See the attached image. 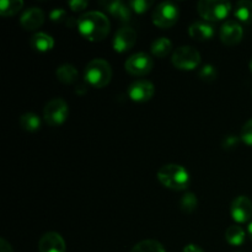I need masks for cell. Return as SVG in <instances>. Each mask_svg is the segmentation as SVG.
Wrapping results in <instances>:
<instances>
[{"label": "cell", "mask_w": 252, "mask_h": 252, "mask_svg": "<svg viewBox=\"0 0 252 252\" xmlns=\"http://www.w3.org/2000/svg\"><path fill=\"white\" fill-rule=\"evenodd\" d=\"M108 17L101 11H88L78 19V30L81 36L90 42L103 41L110 33Z\"/></svg>", "instance_id": "obj_1"}, {"label": "cell", "mask_w": 252, "mask_h": 252, "mask_svg": "<svg viewBox=\"0 0 252 252\" xmlns=\"http://www.w3.org/2000/svg\"><path fill=\"white\" fill-rule=\"evenodd\" d=\"M157 176L162 186L172 189V191H184L189 185V171L181 165H164L159 169Z\"/></svg>", "instance_id": "obj_2"}, {"label": "cell", "mask_w": 252, "mask_h": 252, "mask_svg": "<svg viewBox=\"0 0 252 252\" xmlns=\"http://www.w3.org/2000/svg\"><path fill=\"white\" fill-rule=\"evenodd\" d=\"M85 81L93 88L102 89L110 84L112 79V68L107 61L102 58H96L89 62L84 71Z\"/></svg>", "instance_id": "obj_3"}, {"label": "cell", "mask_w": 252, "mask_h": 252, "mask_svg": "<svg viewBox=\"0 0 252 252\" xmlns=\"http://www.w3.org/2000/svg\"><path fill=\"white\" fill-rule=\"evenodd\" d=\"M197 10L202 19L208 21H220L229 15L231 2L219 0H201L197 4Z\"/></svg>", "instance_id": "obj_4"}, {"label": "cell", "mask_w": 252, "mask_h": 252, "mask_svg": "<svg viewBox=\"0 0 252 252\" xmlns=\"http://www.w3.org/2000/svg\"><path fill=\"white\" fill-rule=\"evenodd\" d=\"M180 16V10L175 2L162 1L155 7L152 19L155 26L160 29H170L177 22Z\"/></svg>", "instance_id": "obj_5"}, {"label": "cell", "mask_w": 252, "mask_h": 252, "mask_svg": "<svg viewBox=\"0 0 252 252\" xmlns=\"http://www.w3.org/2000/svg\"><path fill=\"white\" fill-rule=\"evenodd\" d=\"M171 62L180 70H193L201 64V54L194 47L181 46L175 49Z\"/></svg>", "instance_id": "obj_6"}, {"label": "cell", "mask_w": 252, "mask_h": 252, "mask_svg": "<svg viewBox=\"0 0 252 252\" xmlns=\"http://www.w3.org/2000/svg\"><path fill=\"white\" fill-rule=\"evenodd\" d=\"M69 116V106L65 100L57 97L47 102L43 110V118L49 126H61Z\"/></svg>", "instance_id": "obj_7"}, {"label": "cell", "mask_w": 252, "mask_h": 252, "mask_svg": "<svg viewBox=\"0 0 252 252\" xmlns=\"http://www.w3.org/2000/svg\"><path fill=\"white\" fill-rule=\"evenodd\" d=\"M153 68H154V61L149 54L144 52L132 54L125 63L126 70L134 76L148 75Z\"/></svg>", "instance_id": "obj_8"}, {"label": "cell", "mask_w": 252, "mask_h": 252, "mask_svg": "<svg viewBox=\"0 0 252 252\" xmlns=\"http://www.w3.org/2000/svg\"><path fill=\"white\" fill-rule=\"evenodd\" d=\"M137 38L138 34L133 27L128 26V25L122 26L115 34V38L112 42L113 49L118 53H125V52L129 51L134 47Z\"/></svg>", "instance_id": "obj_9"}, {"label": "cell", "mask_w": 252, "mask_h": 252, "mask_svg": "<svg viewBox=\"0 0 252 252\" xmlns=\"http://www.w3.org/2000/svg\"><path fill=\"white\" fill-rule=\"evenodd\" d=\"M128 96L134 102H147L155 94V86L149 80H135L128 86Z\"/></svg>", "instance_id": "obj_10"}, {"label": "cell", "mask_w": 252, "mask_h": 252, "mask_svg": "<svg viewBox=\"0 0 252 252\" xmlns=\"http://www.w3.org/2000/svg\"><path fill=\"white\" fill-rule=\"evenodd\" d=\"M230 214L236 223H248L252 218V202L249 197L239 196L231 202Z\"/></svg>", "instance_id": "obj_11"}, {"label": "cell", "mask_w": 252, "mask_h": 252, "mask_svg": "<svg viewBox=\"0 0 252 252\" xmlns=\"http://www.w3.org/2000/svg\"><path fill=\"white\" fill-rule=\"evenodd\" d=\"M244 36V30L241 25L238 21L234 20H229V21L224 22L223 26L220 27V32H219V37L220 41L226 46H236L241 42Z\"/></svg>", "instance_id": "obj_12"}, {"label": "cell", "mask_w": 252, "mask_h": 252, "mask_svg": "<svg viewBox=\"0 0 252 252\" xmlns=\"http://www.w3.org/2000/svg\"><path fill=\"white\" fill-rule=\"evenodd\" d=\"M46 15L39 7H29L20 16V24L26 31H34L44 24Z\"/></svg>", "instance_id": "obj_13"}, {"label": "cell", "mask_w": 252, "mask_h": 252, "mask_svg": "<svg viewBox=\"0 0 252 252\" xmlns=\"http://www.w3.org/2000/svg\"><path fill=\"white\" fill-rule=\"evenodd\" d=\"M38 250L39 252H65V241L61 234L56 231H48L39 239Z\"/></svg>", "instance_id": "obj_14"}, {"label": "cell", "mask_w": 252, "mask_h": 252, "mask_svg": "<svg viewBox=\"0 0 252 252\" xmlns=\"http://www.w3.org/2000/svg\"><path fill=\"white\" fill-rule=\"evenodd\" d=\"M103 7L107 10L111 14V16L113 19H116L117 21L123 22V24H127L130 20V16H132V10H130L129 5L125 4L121 0H112V1H105L101 2Z\"/></svg>", "instance_id": "obj_15"}, {"label": "cell", "mask_w": 252, "mask_h": 252, "mask_svg": "<svg viewBox=\"0 0 252 252\" xmlns=\"http://www.w3.org/2000/svg\"><path fill=\"white\" fill-rule=\"evenodd\" d=\"M189 33L196 41H208L214 34V26L207 21H196L189 27Z\"/></svg>", "instance_id": "obj_16"}, {"label": "cell", "mask_w": 252, "mask_h": 252, "mask_svg": "<svg viewBox=\"0 0 252 252\" xmlns=\"http://www.w3.org/2000/svg\"><path fill=\"white\" fill-rule=\"evenodd\" d=\"M30 44H31L32 48L37 52H49L51 49H53L54 47V39L53 37L49 36L48 33H44V32H36L33 36L30 39Z\"/></svg>", "instance_id": "obj_17"}, {"label": "cell", "mask_w": 252, "mask_h": 252, "mask_svg": "<svg viewBox=\"0 0 252 252\" xmlns=\"http://www.w3.org/2000/svg\"><path fill=\"white\" fill-rule=\"evenodd\" d=\"M56 75L57 79H58L61 83L69 85V84H74L78 81L79 71L78 69L74 65H71V64H63V65L57 68Z\"/></svg>", "instance_id": "obj_18"}, {"label": "cell", "mask_w": 252, "mask_h": 252, "mask_svg": "<svg viewBox=\"0 0 252 252\" xmlns=\"http://www.w3.org/2000/svg\"><path fill=\"white\" fill-rule=\"evenodd\" d=\"M150 51L158 58H165L172 51V42L167 37H159L152 43Z\"/></svg>", "instance_id": "obj_19"}, {"label": "cell", "mask_w": 252, "mask_h": 252, "mask_svg": "<svg viewBox=\"0 0 252 252\" xmlns=\"http://www.w3.org/2000/svg\"><path fill=\"white\" fill-rule=\"evenodd\" d=\"M235 14L236 19L239 21L244 22L246 25L252 24V1L250 0H240L238 1L235 6Z\"/></svg>", "instance_id": "obj_20"}, {"label": "cell", "mask_w": 252, "mask_h": 252, "mask_svg": "<svg viewBox=\"0 0 252 252\" xmlns=\"http://www.w3.org/2000/svg\"><path fill=\"white\" fill-rule=\"evenodd\" d=\"M20 127L26 132H37L41 128V118L33 112H26L20 117Z\"/></svg>", "instance_id": "obj_21"}, {"label": "cell", "mask_w": 252, "mask_h": 252, "mask_svg": "<svg viewBox=\"0 0 252 252\" xmlns=\"http://www.w3.org/2000/svg\"><path fill=\"white\" fill-rule=\"evenodd\" d=\"M246 233L240 225H230L225 231V240L231 246H240L245 241Z\"/></svg>", "instance_id": "obj_22"}, {"label": "cell", "mask_w": 252, "mask_h": 252, "mask_svg": "<svg viewBox=\"0 0 252 252\" xmlns=\"http://www.w3.org/2000/svg\"><path fill=\"white\" fill-rule=\"evenodd\" d=\"M24 7L22 0H1L0 1V15L5 17L19 14Z\"/></svg>", "instance_id": "obj_23"}, {"label": "cell", "mask_w": 252, "mask_h": 252, "mask_svg": "<svg viewBox=\"0 0 252 252\" xmlns=\"http://www.w3.org/2000/svg\"><path fill=\"white\" fill-rule=\"evenodd\" d=\"M130 252H166V250L158 240L148 239V240H143L135 244Z\"/></svg>", "instance_id": "obj_24"}, {"label": "cell", "mask_w": 252, "mask_h": 252, "mask_svg": "<svg viewBox=\"0 0 252 252\" xmlns=\"http://www.w3.org/2000/svg\"><path fill=\"white\" fill-rule=\"evenodd\" d=\"M197 207H198V199H197L196 194L192 193V192H187L180 199V209L184 213H193L197 209Z\"/></svg>", "instance_id": "obj_25"}, {"label": "cell", "mask_w": 252, "mask_h": 252, "mask_svg": "<svg viewBox=\"0 0 252 252\" xmlns=\"http://www.w3.org/2000/svg\"><path fill=\"white\" fill-rule=\"evenodd\" d=\"M198 76L204 83H213L217 79V76H218V71H217V69L212 64H206V65L201 68Z\"/></svg>", "instance_id": "obj_26"}, {"label": "cell", "mask_w": 252, "mask_h": 252, "mask_svg": "<svg viewBox=\"0 0 252 252\" xmlns=\"http://www.w3.org/2000/svg\"><path fill=\"white\" fill-rule=\"evenodd\" d=\"M130 10L135 12V14H144L147 12L150 7L153 6L152 0H132L128 2Z\"/></svg>", "instance_id": "obj_27"}, {"label": "cell", "mask_w": 252, "mask_h": 252, "mask_svg": "<svg viewBox=\"0 0 252 252\" xmlns=\"http://www.w3.org/2000/svg\"><path fill=\"white\" fill-rule=\"evenodd\" d=\"M241 142L245 143L246 145H250L252 147V118L249 120L245 125L241 128Z\"/></svg>", "instance_id": "obj_28"}, {"label": "cell", "mask_w": 252, "mask_h": 252, "mask_svg": "<svg viewBox=\"0 0 252 252\" xmlns=\"http://www.w3.org/2000/svg\"><path fill=\"white\" fill-rule=\"evenodd\" d=\"M49 19H51V21L56 22V24H61V22L65 24L66 19H68V15H66V11L64 9L56 7V9H53L49 12Z\"/></svg>", "instance_id": "obj_29"}, {"label": "cell", "mask_w": 252, "mask_h": 252, "mask_svg": "<svg viewBox=\"0 0 252 252\" xmlns=\"http://www.w3.org/2000/svg\"><path fill=\"white\" fill-rule=\"evenodd\" d=\"M240 142H241L240 137H236V135H226V137L223 139L221 145H223V148L225 150H233L240 144Z\"/></svg>", "instance_id": "obj_30"}, {"label": "cell", "mask_w": 252, "mask_h": 252, "mask_svg": "<svg viewBox=\"0 0 252 252\" xmlns=\"http://www.w3.org/2000/svg\"><path fill=\"white\" fill-rule=\"evenodd\" d=\"M68 5L74 12H76V11H83V10H85L86 7H88L89 2L85 1V0H71V1L68 2Z\"/></svg>", "instance_id": "obj_31"}, {"label": "cell", "mask_w": 252, "mask_h": 252, "mask_svg": "<svg viewBox=\"0 0 252 252\" xmlns=\"http://www.w3.org/2000/svg\"><path fill=\"white\" fill-rule=\"evenodd\" d=\"M0 252H14L12 246L5 239H0Z\"/></svg>", "instance_id": "obj_32"}, {"label": "cell", "mask_w": 252, "mask_h": 252, "mask_svg": "<svg viewBox=\"0 0 252 252\" xmlns=\"http://www.w3.org/2000/svg\"><path fill=\"white\" fill-rule=\"evenodd\" d=\"M182 252H204L203 250H202L199 246L197 245H193V244H189V245H186L184 248V250H182Z\"/></svg>", "instance_id": "obj_33"}, {"label": "cell", "mask_w": 252, "mask_h": 252, "mask_svg": "<svg viewBox=\"0 0 252 252\" xmlns=\"http://www.w3.org/2000/svg\"><path fill=\"white\" fill-rule=\"evenodd\" d=\"M65 26L70 27V29L78 27V19H75V17H68L65 21Z\"/></svg>", "instance_id": "obj_34"}, {"label": "cell", "mask_w": 252, "mask_h": 252, "mask_svg": "<svg viewBox=\"0 0 252 252\" xmlns=\"http://www.w3.org/2000/svg\"><path fill=\"white\" fill-rule=\"evenodd\" d=\"M75 93L79 94V95H84L86 93V85L85 84H79V85L75 86Z\"/></svg>", "instance_id": "obj_35"}, {"label": "cell", "mask_w": 252, "mask_h": 252, "mask_svg": "<svg viewBox=\"0 0 252 252\" xmlns=\"http://www.w3.org/2000/svg\"><path fill=\"white\" fill-rule=\"evenodd\" d=\"M248 235H249V238H250V240L252 241V221L249 224V226H248Z\"/></svg>", "instance_id": "obj_36"}, {"label": "cell", "mask_w": 252, "mask_h": 252, "mask_svg": "<svg viewBox=\"0 0 252 252\" xmlns=\"http://www.w3.org/2000/svg\"><path fill=\"white\" fill-rule=\"evenodd\" d=\"M249 68H250V71L252 73V59L250 61V63H249Z\"/></svg>", "instance_id": "obj_37"}, {"label": "cell", "mask_w": 252, "mask_h": 252, "mask_svg": "<svg viewBox=\"0 0 252 252\" xmlns=\"http://www.w3.org/2000/svg\"><path fill=\"white\" fill-rule=\"evenodd\" d=\"M236 252H240V251H236Z\"/></svg>", "instance_id": "obj_38"}]
</instances>
